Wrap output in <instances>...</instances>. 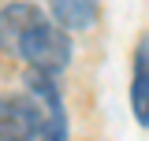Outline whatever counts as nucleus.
Returning <instances> with one entry per match:
<instances>
[{
	"mask_svg": "<svg viewBox=\"0 0 149 141\" xmlns=\"http://www.w3.org/2000/svg\"><path fill=\"white\" fill-rule=\"evenodd\" d=\"M52 15L60 19L63 26L82 30V26H90L93 19H97V4H93V0H56V4H52Z\"/></svg>",
	"mask_w": 149,
	"mask_h": 141,
	"instance_id": "5",
	"label": "nucleus"
},
{
	"mask_svg": "<svg viewBox=\"0 0 149 141\" xmlns=\"http://www.w3.org/2000/svg\"><path fill=\"white\" fill-rule=\"evenodd\" d=\"M34 22H41V11H37L34 4H11V8L0 15V48L19 52L22 37H26V30H30Z\"/></svg>",
	"mask_w": 149,
	"mask_h": 141,
	"instance_id": "3",
	"label": "nucleus"
},
{
	"mask_svg": "<svg viewBox=\"0 0 149 141\" xmlns=\"http://www.w3.org/2000/svg\"><path fill=\"white\" fill-rule=\"evenodd\" d=\"M130 108H134V119H138L142 126H149V41H142V45H138V52H134Z\"/></svg>",
	"mask_w": 149,
	"mask_h": 141,
	"instance_id": "4",
	"label": "nucleus"
},
{
	"mask_svg": "<svg viewBox=\"0 0 149 141\" xmlns=\"http://www.w3.org/2000/svg\"><path fill=\"white\" fill-rule=\"evenodd\" d=\"M41 141H67V123H63V111H49V115H45Z\"/></svg>",
	"mask_w": 149,
	"mask_h": 141,
	"instance_id": "6",
	"label": "nucleus"
},
{
	"mask_svg": "<svg viewBox=\"0 0 149 141\" xmlns=\"http://www.w3.org/2000/svg\"><path fill=\"white\" fill-rule=\"evenodd\" d=\"M45 126V111L30 97H4L0 100V141H34Z\"/></svg>",
	"mask_w": 149,
	"mask_h": 141,
	"instance_id": "2",
	"label": "nucleus"
},
{
	"mask_svg": "<svg viewBox=\"0 0 149 141\" xmlns=\"http://www.w3.org/2000/svg\"><path fill=\"white\" fill-rule=\"evenodd\" d=\"M19 52L26 56L41 74H52V70L67 67V59H71V41H67V34H63L60 26H52V22L41 19V22H34V26L26 30Z\"/></svg>",
	"mask_w": 149,
	"mask_h": 141,
	"instance_id": "1",
	"label": "nucleus"
}]
</instances>
